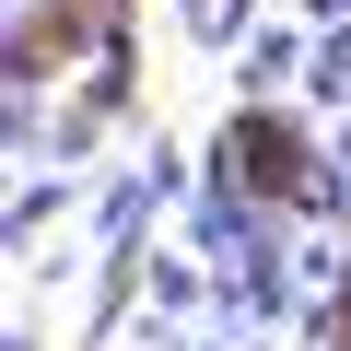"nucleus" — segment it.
Listing matches in <instances>:
<instances>
[{
  "label": "nucleus",
  "mask_w": 351,
  "mask_h": 351,
  "mask_svg": "<svg viewBox=\"0 0 351 351\" xmlns=\"http://www.w3.org/2000/svg\"><path fill=\"white\" fill-rule=\"evenodd\" d=\"M234 152H246V188H269V199H293V188H304V141H293L281 117H246V129H234Z\"/></svg>",
  "instance_id": "nucleus-1"
}]
</instances>
